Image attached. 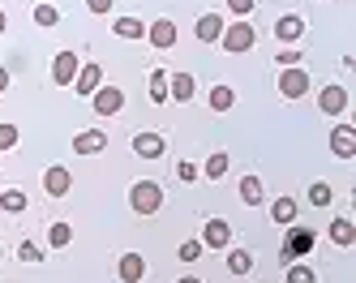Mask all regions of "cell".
<instances>
[{"mask_svg": "<svg viewBox=\"0 0 356 283\" xmlns=\"http://www.w3.org/2000/svg\"><path fill=\"white\" fill-rule=\"evenodd\" d=\"M129 206H134V211L138 215H159V206H163V189L155 185V180H138V185L129 189Z\"/></svg>", "mask_w": 356, "mask_h": 283, "instance_id": "6da1fadb", "label": "cell"}, {"mask_svg": "<svg viewBox=\"0 0 356 283\" xmlns=\"http://www.w3.org/2000/svg\"><path fill=\"white\" fill-rule=\"evenodd\" d=\"M86 9H90V13H99V17H104V13L112 9V0H86Z\"/></svg>", "mask_w": 356, "mask_h": 283, "instance_id": "74e56055", "label": "cell"}, {"mask_svg": "<svg viewBox=\"0 0 356 283\" xmlns=\"http://www.w3.org/2000/svg\"><path fill=\"white\" fill-rule=\"evenodd\" d=\"M176 253H181V262H197V257L207 253V245H202V241H185L181 249H176Z\"/></svg>", "mask_w": 356, "mask_h": 283, "instance_id": "1f68e13d", "label": "cell"}, {"mask_svg": "<svg viewBox=\"0 0 356 283\" xmlns=\"http://www.w3.org/2000/svg\"><path fill=\"white\" fill-rule=\"evenodd\" d=\"M309 202L318 206V211H326V206L335 202V189H330L326 180H314V185H309Z\"/></svg>", "mask_w": 356, "mask_h": 283, "instance_id": "484cf974", "label": "cell"}, {"mask_svg": "<svg viewBox=\"0 0 356 283\" xmlns=\"http://www.w3.org/2000/svg\"><path fill=\"white\" fill-rule=\"evenodd\" d=\"M219 35H223V17L219 13H202L197 17V39L202 43H219Z\"/></svg>", "mask_w": 356, "mask_h": 283, "instance_id": "ac0fdd59", "label": "cell"}, {"mask_svg": "<svg viewBox=\"0 0 356 283\" xmlns=\"http://www.w3.org/2000/svg\"><path fill=\"white\" fill-rule=\"evenodd\" d=\"M31 17H35V26H47V31H52V26L60 22V9H56V5H35Z\"/></svg>", "mask_w": 356, "mask_h": 283, "instance_id": "f1b7e54d", "label": "cell"}, {"mask_svg": "<svg viewBox=\"0 0 356 283\" xmlns=\"http://www.w3.org/2000/svg\"><path fill=\"white\" fill-rule=\"evenodd\" d=\"M150 99L168 103V69H150Z\"/></svg>", "mask_w": 356, "mask_h": 283, "instance_id": "4316f807", "label": "cell"}, {"mask_svg": "<svg viewBox=\"0 0 356 283\" xmlns=\"http://www.w3.org/2000/svg\"><path fill=\"white\" fill-rule=\"evenodd\" d=\"M309 73H305L300 65L296 69H284V73H279V95H284V99H305V95H309Z\"/></svg>", "mask_w": 356, "mask_h": 283, "instance_id": "277c9868", "label": "cell"}, {"mask_svg": "<svg viewBox=\"0 0 356 283\" xmlns=\"http://www.w3.org/2000/svg\"><path fill=\"white\" fill-rule=\"evenodd\" d=\"M78 69H82L78 51H56V60H52V82H56V86H73Z\"/></svg>", "mask_w": 356, "mask_h": 283, "instance_id": "8992f818", "label": "cell"}, {"mask_svg": "<svg viewBox=\"0 0 356 283\" xmlns=\"http://www.w3.org/2000/svg\"><path fill=\"white\" fill-rule=\"evenodd\" d=\"M232 103H236V90L232 86H211V108L215 112H227Z\"/></svg>", "mask_w": 356, "mask_h": 283, "instance_id": "83f0119b", "label": "cell"}, {"mask_svg": "<svg viewBox=\"0 0 356 283\" xmlns=\"http://www.w3.org/2000/svg\"><path fill=\"white\" fill-rule=\"evenodd\" d=\"M219 43H223V51H249L253 43H258V31H253L249 22H236V26H223V35H219Z\"/></svg>", "mask_w": 356, "mask_h": 283, "instance_id": "7a4b0ae2", "label": "cell"}, {"mask_svg": "<svg viewBox=\"0 0 356 283\" xmlns=\"http://www.w3.org/2000/svg\"><path fill=\"white\" fill-rule=\"evenodd\" d=\"M227 9H232L236 17H249L253 9H258V0H227Z\"/></svg>", "mask_w": 356, "mask_h": 283, "instance_id": "8d00e7d4", "label": "cell"}, {"mask_svg": "<svg viewBox=\"0 0 356 283\" xmlns=\"http://www.w3.org/2000/svg\"><path fill=\"white\" fill-rule=\"evenodd\" d=\"M314 245H318V236L309 227H296L292 236L284 241V249H279V257H284V262H296V257H305V253H314Z\"/></svg>", "mask_w": 356, "mask_h": 283, "instance_id": "5b68a950", "label": "cell"}, {"mask_svg": "<svg viewBox=\"0 0 356 283\" xmlns=\"http://www.w3.org/2000/svg\"><path fill=\"white\" fill-rule=\"evenodd\" d=\"M47 245H52V249H69L73 245V227L69 223H52V227H47Z\"/></svg>", "mask_w": 356, "mask_h": 283, "instance_id": "603a6c76", "label": "cell"}, {"mask_svg": "<svg viewBox=\"0 0 356 283\" xmlns=\"http://www.w3.org/2000/svg\"><path fill=\"white\" fill-rule=\"evenodd\" d=\"M0 257H5V245H0Z\"/></svg>", "mask_w": 356, "mask_h": 283, "instance_id": "b9f144b4", "label": "cell"}, {"mask_svg": "<svg viewBox=\"0 0 356 283\" xmlns=\"http://www.w3.org/2000/svg\"><path fill=\"white\" fill-rule=\"evenodd\" d=\"M0 211L22 215V211H26V193H22V189H5V193H0Z\"/></svg>", "mask_w": 356, "mask_h": 283, "instance_id": "d4e9b609", "label": "cell"}, {"mask_svg": "<svg viewBox=\"0 0 356 283\" xmlns=\"http://www.w3.org/2000/svg\"><path fill=\"white\" fill-rule=\"evenodd\" d=\"M9 82H13V77H9V69H5V65H0V95H5V90H9Z\"/></svg>", "mask_w": 356, "mask_h": 283, "instance_id": "f35d334b", "label": "cell"}, {"mask_svg": "<svg viewBox=\"0 0 356 283\" xmlns=\"http://www.w3.org/2000/svg\"><path fill=\"white\" fill-rule=\"evenodd\" d=\"M116 275H120V283H142L146 279V257L142 253H124L116 262Z\"/></svg>", "mask_w": 356, "mask_h": 283, "instance_id": "7c38bea8", "label": "cell"}, {"mask_svg": "<svg viewBox=\"0 0 356 283\" xmlns=\"http://www.w3.org/2000/svg\"><path fill=\"white\" fill-rule=\"evenodd\" d=\"M275 65H279V69H296V65H300V47H296V43H292V47H279V51H275Z\"/></svg>", "mask_w": 356, "mask_h": 283, "instance_id": "f546056e", "label": "cell"}, {"mask_svg": "<svg viewBox=\"0 0 356 283\" xmlns=\"http://www.w3.org/2000/svg\"><path fill=\"white\" fill-rule=\"evenodd\" d=\"M202 172H207L211 180H219V176L227 172V154H223V150H215V154H211V159H207V168H202Z\"/></svg>", "mask_w": 356, "mask_h": 283, "instance_id": "4dcf8cb0", "label": "cell"}, {"mask_svg": "<svg viewBox=\"0 0 356 283\" xmlns=\"http://www.w3.org/2000/svg\"><path fill=\"white\" fill-rule=\"evenodd\" d=\"M318 108H322L326 116H343V112H348V90H343L339 82L322 86V90H318Z\"/></svg>", "mask_w": 356, "mask_h": 283, "instance_id": "52a82bcc", "label": "cell"}, {"mask_svg": "<svg viewBox=\"0 0 356 283\" xmlns=\"http://www.w3.org/2000/svg\"><path fill=\"white\" fill-rule=\"evenodd\" d=\"M112 31L120 35V39H146V26L138 22V17H116V26Z\"/></svg>", "mask_w": 356, "mask_h": 283, "instance_id": "7402d4cb", "label": "cell"}, {"mask_svg": "<svg viewBox=\"0 0 356 283\" xmlns=\"http://www.w3.org/2000/svg\"><path fill=\"white\" fill-rule=\"evenodd\" d=\"M288 283H318V275L309 266H288Z\"/></svg>", "mask_w": 356, "mask_h": 283, "instance_id": "e575fe53", "label": "cell"}, {"mask_svg": "<svg viewBox=\"0 0 356 283\" xmlns=\"http://www.w3.org/2000/svg\"><path fill=\"white\" fill-rule=\"evenodd\" d=\"M120 108H124V90L120 86H99L90 95V112L95 116H120Z\"/></svg>", "mask_w": 356, "mask_h": 283, "instance_id": "3957f363", "label": "cell"}, {"mask_svg": "<svg viewBox=\"0 0 356 283\" xmlns=\"http://www.w3.org/2000/svg\"><path fill=\"white\" fill-rule=\"evenodd\" d=\"M43 189H47V197H65V193L73 189V176H69V168L52 163V168L43 172Z\"/></svg>", "mask_w": 356, "mask_h": 283, "instance_id": "9c48e42d", "label": "cell"}, {"mask_svg": "<svg viewBox=\"0 0 356 283\" xmlns=\"http://www.w3.org/2000/svg\"><path fill=\"white\" fill-rule=\"evenodd\" d=\"M146 39H150V47H159V51L176 47V22H172V17H159V22H150Z\"/></svg>", "mask_w": 356, "mask_h": 283, "instance_id": "30bf717a", "label": "cell"}, {"mask_svg": "<svg viewBox=\"0 0 356 283\" xmlns=\"http://www.w3.org/2000/svg\"><path fill=\"white\" fill-rule=\"evenodd\" d=\"M270 219H275L279 227L296 223V202H292V197H275V202H270Z\"/></svg>", "mask_w": 356, "mask_h": 283, "instance_id": "44dd1931", "label": "cell"}, {"mask_svg": "<svg viewBox=\"0 0 356 283\" xmlns=\"http://www.w3.org/2000/svg\"><path fill=\"white\" fill-rule=\"evenodd\" d=\"M5 26H9V17H5V9H0V35H5Z\"/></svg>", "mask_w": 356, "mask_h": 283, "instance_id": "ab89813d", "label": "cell"}, {"mask_svg": "<svg viewBox=\"0 0 356 283\" xmlns=\"http://www.w3.org/2000/svg\"><path fill=\"white\" fill-rule=\"evenodd\" d=\"M104 146H108V134H104V129H82V134L73 138V150H78V154H99Z\"/></svg>", "mask_w": 356, "mask_h": 283, "instance_id": "2e32d148", "label": "cell"}, {"mask_svg": "<svg viewBox=\"0 0 356 283\" xmlns=\"http://www.w3.org/2000/svg\"><path fill=\"white\" fill-rule=\"evenodd\" d=\"M326 236L335 241V245H356V227H352V219H330V227H326Z\"/></svg>", "mask_w": 356, "mask_h": 283, "instance_id": "ffe728a7", "label": "cell"}, {"mask_svg": "<svg viewBox=\"0 0 356 283\" xmlns=\"http://www.w3.org/2000/svg\"><path fill=\"white\" fill-rule=\"evenodd\" d=\"M202 245L227 249V245H232V227H227L223 219H207V227H202Z\"/></svg>", "mask_w": 356, "mask_h": 283, "instance_id": "4fadbf2b", "label": "cell"}, {"mask_svg": "<svg viewBox=\"0 0 356 283\" xmlns=\"http://www.w3.org/2000/svg\"><path fill=\"white\" fill-rule=\"evenodd\" d=\"M99 86H104V69H99V65H82L78 77H73V90H78L82 99H90Z\"/></svg>", "mask_w": 356, "mask_h": 283, "instance_id": "8fae6325", "label": "cell"}, {"mask_svg": "<svg viewBox=\"0 0 356 283\" xmlns=\"http://www.w3.org/2000/svg\"><path fill=\"white\" fill-rule=\"evenodd\" d=\"M227 270H232V275H249L253 270V253L249 249H232V253H227Z\"/></svg>", "mask_w": 356, "mask_h": 283, "instance_id": "cb8c5ba5", "label": "cell"}, {"mask_svg": "<svg viewBox=\"0 0 356 283\" xmlns=\"http://www.w3.org/2000/svg\"><path fill=\"white\" fill-rule=\"evenodd\" d=\"M300 35H305V17H296V13H284V17L275 22V39H284V47H292Z\"/></svg>", "mask_w": 356, "mask_h": 283, "instance_id": "9a60e30c", "label": "cell"}, {"mask_svg": "<svg viewBox=\"0 0 356 283\" xmlns=\"http://www.w3.org/2000/svg\"><path fill=\"white\" fill-rule=\"evenodd\" d=\"M17 257H22V262H31V266H35V262H43V249L26 241V245H17Z\"/></svg>", "mask_w": 356, "mask_h": 283, "instance_id": "d590c367", "label": "cell"}, {"mask_svg": "<svg viewBox=\"0 0 356 283\" xmlns=\"http://www.w3.org/2000/svg\"><path fill=\"white\" fill-rule=\"evenodd\" d=\"M17 124H0V150H17Z\"/></svg>", "mask_w": 356, "mask_h": 283, "instance_id": "d6a6232c", "label": "cell"}, {"mask_svg": "<svg viewBox=\"0 0 356 283\" xmlns=\"http://www.w3.org/2000/svg\"><path fill=\"white\" fill-rule=\"evenodd\" d=\"M262 197H266L262 176H253V172H249V176H241V202H245V206H258Z\"/></svg>", "mask_w": 356, "mask_h": 283, "instance_id": "d6986e66", "label": "cell"}, {"mask_svg": "<svg viewBox=\"0 0 356 283\" xmlns=\"http://www.w3.org/2000/svg\"><path fill=\"white\" fill-rule=\"evenodd\" d=\"M330 150H335V159H352L356 154V129L352 124H335L330 129Z\"/></svg>", "mask_w": 356, "mask_h": 283, "instance_id": "ba28073f", "label": "cell"}, {"mask_svg": "<svg viewBox=\"0 0 356 283\" xmlns=\"http://www.w3.org/2000/svg\"><path fill=\"white\" fill-rule=\"evenodd\" d=\"M176 283H202V279L197 275H185V279H176Z\"/></svg>", "mask_w": 356, "mask_h": 283, "instance_id": "60d3db41", "label": "cell"}, {"mask_svg": "<svg viewBox=\"0 0 356 283\" xmlns=\"http://www.w3.org/2000/svg\"><path fill=\"white\" fill-rule=\"evenodd\" d=\"M163 150H168V142L159 134H138L134 138V154H142V159H163Z\"/></svg>", "mask_w": 356, "mask_h": 283, "instance_id": "e0dca14e", "label": "cell"}, {"mask_svg": "<svg viewBox=\"0 0 356 283\" xmlns=\"http://www.w3.org/2000/svg\"><path fill=\"white\" fill-rule=\"evenodd\" d=\"M193 90H197L193 73H168V99H176V103H189V99H193Z\"/></svg>", "mask_w": 356, "mask_h": 283, "instance_id": "5bb4252c", "label": "cell"}, {"mask_svg": "<svg viewBox=\"0 0 356 283\" xmlns=\"http://www.w3.org/2000/svg\"><path fill=\"white\" fill-rule=\"evenodd\" d=\"M176 180H181V185H193V180H202V176H197V168L189 159H181V163H176Z\"/></svg>", "mask_w": 356, "mask_h": 283, "instance_id": "836d02e7", "label": "cell"}]
</instances>
